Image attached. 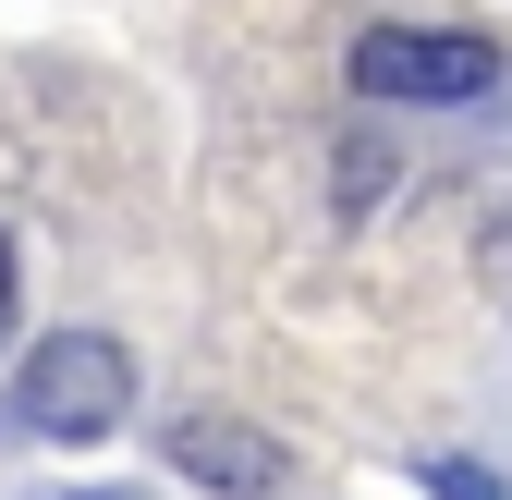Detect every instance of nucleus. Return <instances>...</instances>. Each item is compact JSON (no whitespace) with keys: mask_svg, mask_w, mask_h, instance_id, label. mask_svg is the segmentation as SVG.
I'll list each match as a JSON object with an SVG mask.
<instances>
[{"mask_svg":"<svg viewBox=\"0 0 512 500\" xmlns=\"http://www.w3.org/2000/svg\"><path fill=\"white\" fill-rule=\"evenodd\" d=\"M122 415H135V354H122L110 330L37 342L25 379H13V427H25V440H110Z\"/></svg>","mask_w":512,"mask_h":500,"instance_id":"f257e3e1","label":"nucleus"},{"mask_svg":"<svg viewBox=\"0 0 512 500\" xmlns=\"http://www.w3.org/2000/svg\"><path fill=\"white\" fill-rule=\"evenodd\" d=\"M500 86V49L476 25H366L354 37V98H415V110H452Z\"/></svg>","mask_w":512,"mask_h":500,"instance_id":"f03ea898","label":"nucleus"},{"mask_svg":"<svg viewBox=\"0 0 512 500\" xmlns=\"http://www.w3.org/2000/svg\"><path fill=\"white\" fill-rule=\"evenodd\" d=\"M159 452L196 476V488H220V500H281V488H293V452H281L256 415H171Z\"/></svg>","mask_w":512,"mask_h":500,"instance_id":"7ed1b4c3","label":"nucleus"},{"mask_svg":"<svg viewBox=\"0 0 512 500\" xmlns=\"http://www.w3.org/2000/svg\"><path fill=\"white\" fill-rule=\"evenodd\" d=\"M488 293H500V318H512V208L488 220Z\"/></svg>","mask_w":512,"mask_h":500,"instance_id":"20e7f679","label":"nucleus"},{"mask_svg":"<svg viewBox=\"0 0 512 500\" xmlns=\"http://www.w3.org/2000/svg\"><path fill=\"white\" fill-rule=\"evenodd\" d=\"M439 500H500V476L488 464H439Z\"/></svg>","mask_w":512,"mask_h":500,"instance_id":"39448f33","label":"nucleus"},{"mask_svg":"<svg viewBox=\"0 0 512 500\" xmlns=\"http://www.w3.org/2000/svg\"><path fill=\"white\" fill-rule=\"evenodd\" d=\"M0 318H13V244H0Z\"/></svg>","mask_w":512,"mask_h":500,"instance_id":"423d86ee","label":"nucleus"}]
</instances>
